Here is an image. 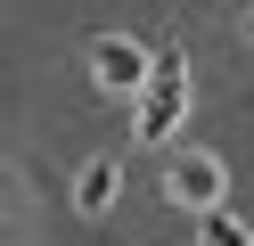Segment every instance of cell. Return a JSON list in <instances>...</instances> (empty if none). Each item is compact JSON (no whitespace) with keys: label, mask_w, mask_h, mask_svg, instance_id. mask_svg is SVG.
I'll return each instance as SVG.
<instances>
[{"label":"cell","mask_w":254,"mask_h":246,"mask_svg":"<svg viewBox=\"0 0 254 246\" xmlns=\"http://www.w3.org/2000/svg\"><path fill=\"white\" fill-rule=\"evenodd\" d=\"M189 90H181V49H156V82L139 90V148L172 140V123H181Z\"/></svg>","instance_id":"cell-1"},{"label":"cell","mask_w":254,"mask_h":246,"mask_svg":"<svg viewBox=\"0 0 254 246\" xmlns=\"http://www.w3.org/2000/svg\"><path fill=\"white\" fill-rule=\"evenodd\" d=\"M90 74H99L107 98H139V90L156 82V58H148L139 41H115V33H107V41L90 49Z\"/></svg>","instance_id":"cell-2"},{"label":"cell","mask_w":254,"mask_h":246,"mask_svg":"<svg viewBox=\"0 0 254 246\" xmlns=\"http://www.w3.org/2000/svg\"><path fill=\"white\" fill-rule=\"evenodd\" d=\"M164 197L172 205H197V213H221V164L213 156H181L164 172Z\"/></svg>","instance_id":"cell-3"},{"label":"cell","mask_w":254,"mask_h":246,"mask_svg":"<svg viewBox=\"0 0 254 246\" xmlns=\"http://www.w3.org/2000/svg\"><path fill=\"white\" fill-rule=\"evenodd\" d=\"M115 180H123V172H115V156H99V164H90V172H82V189H74V205H82L90 222H99V213L115 205Z\"/></svg>","instance_id":"cell-4"},{"label":"cell","mask_w":254,"mask_h":246,"mask_svg":"<svg viewBox=\"0 0 254 246\" xmlns=\"http://www.w3.org/2000/svg\"><path fill=\"white\" fill-rule=\"evenodd\" d=\"M197 230H205V246H254L246 230H238V213H197Z\"/></svg>","instance_id":"cell-5"},{"label":"cell","mask_w":254,"mask_h":246,"mask_svg":"<svg viewBox=\"0 0 254 246\" xmlns=\"http://www.w3.org/2000/svg\"><path fill=\"white\" fill-rule=\"evenodd\" d=\"M246 41H254V16H246Z\"/></svg>","instance_id":"cell-6"}]
</instances>
